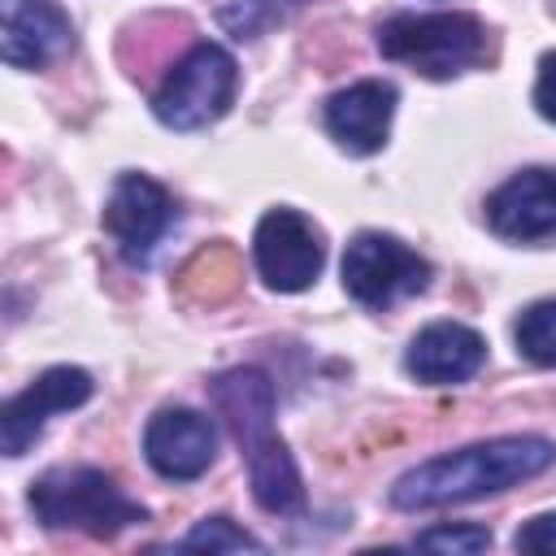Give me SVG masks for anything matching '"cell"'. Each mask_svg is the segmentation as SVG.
<instances>
[{
  "instance_id": "1",
  "label": "cell",
  "mask_w": 556,
  "mask_h": 556,
  "mask_svg": "<svg viewBox=\"0 0 556 556\" xmlns=\"http://www.w3.org/2000/svg\"><path fill=\"white\" fill-rule=\"evenodd\" d=\"M556 465V443L543 434H500L482 439L443 456H430L413 469H404L391 486V504L404 513L469 504L482 495H500L508 486H521Z\"/></svg>"
},
{
  "instance_id": "2",
  "label": "cell",
  "mask_w": 556,
  "mask_h": 556,
  "mask_svg": "<svg viewBox=\"0 0 556 556\" xmlns=\"http://www.w3.org/2000/svg\"><path fill=\"white\" fill-rule=\"evenodd\" d=\"M208 400L239 443L256 504L274 517L300 513L304 508V482H300V469H295L278 426H274V382L261 369L239 365V369H226L208 382Z\"/></svg>"
},
{
  "instance_id": "3",
  "label": "cell",
  "mask_w": 556,
  "mask_h": 556,
  "mask_svg": "<svg viewBox=\"0 0 556 556\" xmlns=\"http://www.w3.org/2000/svg\"><path fill=\"white\" fill-rule=\"evenodd\" d=\"M30 513L43 530H78L91 539H113V534L148 521V508L139 500H130L96 465H56L43 478H35Z\"/></svg>"
},
{
  "instance_id": "4",
  "label": "cell",
  "mask_w": 556,
  "mask_h": 556,
  "mask_svg": "<svg viewBox=\"0 0 556 556\" xmlns=\"http://www.w3.org/2000/svg\"><path fill=\"white\" fill-rule=\"evenodd\" d=\"M378 52L426 78H452L486 56V26L473 13H395L378 26Z\"/></svg>"
},
{
  "instance_id": "5",
  "label": "cell",
  "mask_w": 556,
  "mask_h": 556,
  "mask_svg": "<svg viewBox=\"0 0 556 556\" xmlns=\"http://www.w3.org/2000/svg\"><path fill=\"white\" fill-rule=\"evenodd\" d=\"M235 87V56L222 43H195L152 91V113L169 130H200L230 109Z\"/></svg>"
},
{
  "instance_id": "6",
  "label": "cell",
  "mask_w": 556,
  "mask_h": 556,
  "mask_svg": "<svg viewBox=\"0 0 556 556\" xmlns=\"http://www.w3.org/2000/svg\"><path fill=\"white\" fill-rule=\"evenodd\" d=\"M430 265L408 243L382 230H361L343 252V291L365 308H387L404 295L426 291Z\"/></svg>"
},
{
  "instance_id": "7",
  "label": "cell",
  "mask_w": 556,
  "mask_h": 556,
  "mask_svg": "<svg viewBox=\"0 0 556 556\" xmlns=\"http://www.w3.org/2000/svg\"><path fill=\"white\" fill-rule=\"evenodd\" d=\"M252 261L269 291H304L326 265V239L300 208H269L252 235Z\"/></svg>"
},
{
  "instance_id": "8",
  "label": "cell",
  "mask_w": 556,
  "mask_h": 556,
  "mask_svg": "<svg viewBox=\"0 0 556 556\" xmlns=\"http://www.w3.org/2000/svg\"><path fill=\"white\" fill-rule=\"evenodd\" d=\"M91 391H96V382L78 365H52V369H43L30 387H22L17 395L4 400V408H0V452L9 460L26 456L35 447V439L43 434L48 417L87 404Z\"/></svg>"
},
{
  "instance_id": "9",
  "label": "cell",
  "mask_w": 556,
  "mask_h": 556,
  "mask_svg": "<svg viewBox=\"0 0 556 556\" xmlns=\"http://www.w3.org/2000/svg\"><path fill=\"white\" fill-rule=\"evenodd\" d=\"M174 222V195L148 174H122L104 204V230L126 265H148Z\"/></svg>"
},
{
  "instance_id": "10",
  "label": "cell",
  "mask_w": 556,
  "mask_h": 556,
  "mask_svg": "<svg viewBox=\"0 0 556 556\" xmlns=\"http://www.w3.org/2000/svg\"><path fill=\"white\" fill-rule=\"evenodd\" d=\"M148 465L169 482L200 478L217 456V430L195 408H161L143 430Z\"/></svg>"
},
{
  "instance_id": "11",
  "label": "cell",
  "mask_w": 556,
  "mask_h": 556,
  "mask_svg": "<svg viewBox=\"0 0 556 556\" xmlns=\"http://www.w3.org/2000/svg\"><path fill=\"white\" fill-rule=\"evenodd\" d=\"M4 35L0 52L13 70H43L70 52L74 26L56 0H0Z\"/></svg>"
},
{
  "instance_id": "12",
  "label": "cell",
  "mask_w": 556,
  "mask_h": 556,
  "mask_svg": "<svg viewBox=\"0 0 556 556\" xmlns=\"http://www.w3.org/2000/svg\"><path fill=\"white\" fill-rule=\"evenodd\" d=\"M486 222L500 239L530 243L556 235V169H521L486 195Z\"/></svg>"
},
{
  "instance_id": "13",
  "label": "cell",
  "mask_w": 556,
  "mask_h": 556,
  "mask_svg": "<svg viewBox=\"0 0 556 556\" xmlns=\"http://www.w3.org/2000/svg\"><path fill=\"white\" fill-rule=\"evenodd\" d=\"M395 113V87L382 78H361L326 100V130L352 156H374L387 143Z\"/></svg>"
},
{
  "instance_id": "14",
  "label": "cell",
  "mask_w": 556,
  "mask_h": 556,
  "mask_svg": "<svg viewBox=\"0 0 556 556\" xmlns=\"http://www.w3.org/2000/svg\"><path fill=\"white\" fill-rule=\"evenodd\" d=\"M482 361H486V339L465 321H430L426 330L413 334L404 352V369L426 387L465 382L482 369Z\"/></svg>"
},
{
  "instance_id": "15",
  "label": "cell",
  "mask_w": 556,
  "mask_h": 556,
  "mask_svg": "<svg viewBox=\"0 0 556 556\" xmlns=\"http://www.w3.org/2000/svg\"><path fill=\"white\" fill-rule=\"evenodd\" d=\"M513 339H517V352L530 365L552 369L556 365V300H534L530 308H521V317L513 326Z\"/></svg>"
},
{
  "instance_id": "16",
  "label": "cell",
  "mask_w": 556,
  "mask_h": 556,
  "mask_svg": "<svg viewBox=\"0 0 556 556\" xmlns=\"http://www.w3.org/2000/svg\"><path fill=\"white\" fill-rule=\"evenodd\" d=\"M178 547L182 552H265V543L252 539L248 530H239L230 517H204V521H195Z\"/></svg>"
},
{
  "instance_id": "17",
  "label": "cell",
  "mask_w": 556,
  "mask_h": 556,
  "mask_svg": "<svg viewBox=\"0 0 556 556\" xmlns=\"http://www.w3.org/2000/svg\"><path fill=\"white\" fill-rule=\"evenodd\" d=\"M417 547L447 552V556H478L491 547V530L486 526H434L417 534Z\"/></svg>"
},
{
  "instance_id": "18",
  "label": "cell",
  "mask_w": 556,
  "mask_h": 556,
  "mask_svg": "<svg viewBox=\"0 0 556 556\" xmlns=\"http://www.w3.org/2000/svg\"><path fill=\"white\" fill-rule=\"evenodd\" d=\"M517 552H556V513H539L530 517L517 534H513Z\"/></svg>"
},
{
  "instance_id": "19",
  "label": "cell",
  "mask_w": 556,
  "mask_h": 556,
  "mask_svg": "<svg viewBox=\"0 0 556 556\" xmlns=\"http://www.w3.org/2000/svg\"><path fill=\"white\" fill-rule=\"evenodd\" d=\"M534 109L556 122V52H543L539 61V78H534Z\"/></svg>"
}]
</instances>
